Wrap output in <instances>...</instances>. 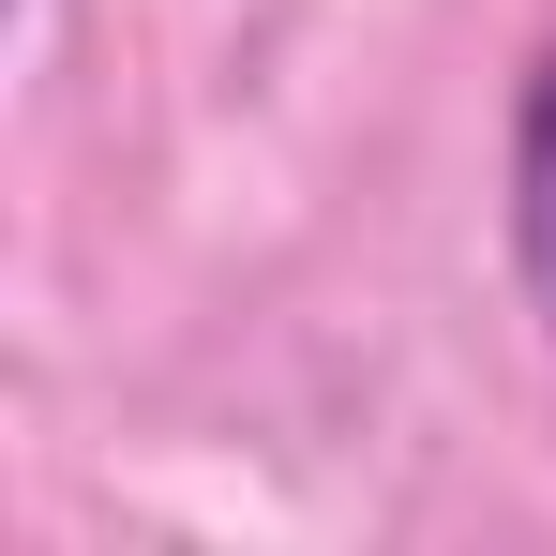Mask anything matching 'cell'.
<instances>
[{"label":"cell","mask_w":556,"mask_h":556,"mask_svg":"<svg viewBox=\"0 0 556 556\" xmlns=\"http://www.w3.org/2000/svg\"><path fill=\"white\" fill-rule=\"evenodd\" d=\"M511 271H527V301L556 316V61L527 76V105H511Z\"/></svg>","instance_id":"1"}]
</instances>
